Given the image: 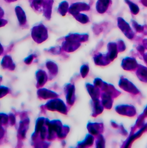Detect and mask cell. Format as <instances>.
I'll return each mask as SVG.
<instances>
[{"label":"cell","instance_id":"3","mask_svg":"<svg viewBox=\"0 0 147 148\" xmlns=\"http://www.w3.org/2000/svg\"><path fill=\"white\" fill-rule=\"evenodd\" d=\"M67 3L66 2H63L60 3V6L58 8V11L60 12L61 14H65L67 12Z\"/></svg>","mask_w":147,"mask_h":148},{"label":"cell","instance_id":"2","mask_svg":"<svg viewBox=\"0 0 147 148\" xmlns=\"http://www.w3.org/2000/svg\"><path fill=\"white\" fill-rule=\"evenodd\" d=\"M15 11L17 14V16L18 17V18L20 21V23L22 24L24 23L26 20V17L23 10L20 7L18 6V7H16Z\"/></svg>","mask_w":147,"mask_h":148},{"label":"cell","instance_id":"1","mask_svg":"<svg viewBox=\"0 0 147 148\" xmlns=\"http://www.w3.org/2000/svg\"><path fill=\"white\" fill-rule=\"evenodd\" d=\"M53 3V0H45L43 2L44 11L47 17H49L50 16Z\"/></svg>","mask_w":147,"mask_h":148},{"label":"cell","instance_id":"4","mask_svg":"<svg viewBox=\"0 0 147 148\" xmlns=\"http://www.w3.org/2000/svg\"><path fill=\"white\" fill-rule=\"evenodd\" d=\"M6 1H7L8 2H13V1H15L16 0H5Z\"/></svg>","mask_w":147,"mask_h":148}]
</instances>
